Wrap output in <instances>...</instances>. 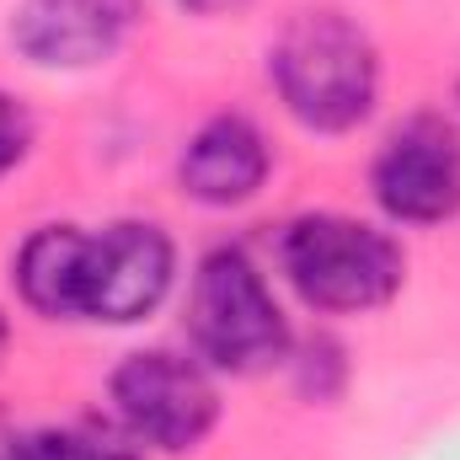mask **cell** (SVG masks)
I'll return each mask as SVG.
<instances>
[{"instance_id":"6da1fadb","label":"cell","mask_w":460,"mask_h":460,"mask_svg":"<svg viewBox=\"0 0 460 460\" xmlns=\"http://www.w3.org/2000/svg\"><path fill=\"white\" fill-rule=\"evenodd\" d=\"M172 273V235L150 220H113L102 230L43 226L16 252L22 300L54 322L128 327L166 300Z\"/></svg>"},{"instance_id":"7a4b0ae2","label":"cell","mask_w":460,"mask_h":460,"mask_svg":"<svg viewBox=\"0 0 460 460\" xmlns=\"http://www.w3.org/2000/svg\"><path fill=\"white\" fill-rule=\"evenodd\" d=\"M268 81L305 128L348 134L375 113L380 54L343 11H295L268 49Z\"/></svg>"},{"instance_id":"3957f363","label":"cell","mask_w":460,"mask_h":460,"mask_svg":"<svg viewBox=\"0 0 460 460\" xmlns=\"http://www.w3.org/2000/svg\"><path fill=\"white\" fill-rule=\"evenodd\" d=\"M279 262L295 295L316 311H375L407 279L402 246L348 215H300L279 241Z\"/></svg>"},{"instance_id":"277c9868","label":"cell","mask_w":460,"mask_h":460,"mask_svg":"<svg viewBox=\"0 0 460 460\" xmlns=\"http://www.w3.org/2000/svg\"><path fill=\"white\" fill-rule=\"evenodd\" d=\"M188 332L199 358L226 375H262L289 358V322L257 262L235 246H220L199 262L188 295Z\"/></svg>"},{"instance_id":"5b68a950","label":"cell","mask_w":460,"mask_h":460,"mask_svg":"<svg viewBox=\"0 0 460 460\" xmlns=\"http://www.w3.org/2000/svg\"><path fill=\"white\" fill-rule=\"evenodd\" d=\"M113 412L123 418V429L166 456L199 450L220 418V391L209 380V369L188 353L172 348H145L128 353L108 380Z\"/></svg>"},{"instance_id":"8992f818","label":"cell","mask_w":460,"mask_h":460,"mask_svg":"<svg viewBox=\"0 0 460 460\" xmlns=\"http://www.w3.org/2000/svg\"><path fill=\"white\" fill-rule=\"evenodd\" d=\"M369 188L402 226H439L460 215V134L434 113L396 123L369 166Z\"/></svg>"},{"instance_id":"52a82bcc","label":"cell","mask_w":460,"mask_h":460,"mask_svg":"<svg viewBox=\"0 0 460 460\" xmlns=\"http://www.w3.org/2000/svg\"><path fill=\"white\" fill-rule=\"evenodd\" d=\"M139 22V0H16L11 43L43 70H92L113 59Z\"/></svg>"},{"instance_id":"ba28073f","label":"cell","mask_w":460,"mask_h":460,"mask_svg":"<svg viewBox=\"0 0 460 460\" xmlns=\"http://www.w3.org/2000/svg\"><path fill=\"white\" fill-rule=\"evenodd\" d=\"M177 182H182V193L193 204H209V209L246 204L268 182V139L241 113L209 118L188 139V150L177 161Z\"/></svg>"},{"instance_id":"9c48e42d","label":"cell","mask_w":460,"mask_h":460,"mask_svg":"<svg viewBox=\"0 0 460 460\" xmlns=\"http://www.w3.org/2000/svg\"><path fill=\"white\" fill-rule=\"evenodd\" d=\"M0 460H139L128 445L113 439H97V434H81V429H38V434H22L11 439Z\"/></svg>"},{"instance_id":"30bf717a","label":"cell","mask_w":460,"mask_h":460,"mask_svg":"<svg viewBox=\"0 0 460 460\" xmlns=\"http://www.w3.org/2000/svg\"><path fill=\"white\" fill-rule=\"evenodd\" d=\"M27 145H32V118L11 92H0V177L27 155Z\"/></svg>"},{"instance_id":"8fae6325","label":"cell","mask_w":460,"mask_h":460,"mask_svg":"<svg viewBox=\"0 0 460 460\" xmlns=\"http://www.w3.org/2000/svg\"><path fill=\"white\" fill-rule=\"evenodd\" d=\"M188 11H199V16H215V11H235L241 0H182Z\"/></svg>"},{"instance_id":"7c38bea8","label":"cell","mask_w":460,"mask_h":460,"mask_svg":"<svg viewBox=\"0 0 460 460\" xmlns=\"http://www.w3.org/2000/svg\"><path fill=\"white\" fill-rule=\"evenodd\" d=\"M0 343H5V316H0Z\"/></svg>"}]
</instances>
